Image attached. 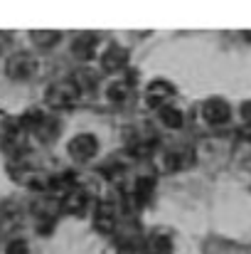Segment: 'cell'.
<instances>
[{"instance_id":"obj_1","label":"cell","mask_w":251,"mask_h":254,"mask_svg":"<svg viewBox=\"0 0 251 254\" xmlns=\"http://www.w3.org/2000/svg\"><path fill=\"white\" fill-rule=\"evenodd\" d=\"M35 72H37V62H35V57L30 52H15L5 62V74L10 79H15V82H25Z\"/></svg>"},{"instance_id":"obj_2","label":"cell","mask_w":251,"mask_h":254,"mask_svg":"<svg viewBox=\"0 0 251 254\" xmlns=\"http://www.w3.org/2000/svg\"><path fill=\"white\" fill-rule=\"evenodd\" d=\"M79 89L74 82H57V84H52L47 89V94H45V101L50 104V106H59V109H64V106H72L77 99H79Z\"/></svg>"},{"instance_id":"obj_3","label":"cell","mask_w":251,"mask_h":254,"mask_svg":"<svg viewBox=\"0 0 251 254\" xmlns=\"http://www.w3.org/2000/svg\"><path fill=\"white\" fill-rule=\"evenodd\" d=\"M96 151H99V141L91 133H79L69 141V156L74 161H89L96 156Z\"/></svg>"},{"instance_id":"obj_4","label":"cell","mask_w":251,"mask_h":254,"mask_svg":"<svg viewBox=\"0 0 251 254\" xmlns=\"http://www.w3.org/2000/svg\"><path fill=\"white\" fill-rule=\"evenodd\" d=\"M163 161H165V170L177 173V170H185V168H190V166H192L195 153H192V148H190V146H177V148L167 151Z\"/></svg>"},{"instance_id":"obj_5","label":"cell","mask_w":251,"mask_h":254,"mask_svg":"<svg viewBox=\"0 0 251 254\" xmlns=\"http://www.w3.org/2000/svg\"><path fill=\"white\" fill-rule=\"evenodd\" d=\"M94 227L99 232H103V235L116 230V207H113V202H108V200L99 202L96 215H94Z\"/></svg>"},{"instance_id":"obj_6","label":"cell","mask_w":251,"mask_h":254,"mask_svg":"<svg viewBox=\"0 0 251 254\" xmlns=\"http://www.w3.org/2000/svg\"><path fill=\"white\" fill-rule=\"evenodd\" d=\"M126 62H128V52L123 50V47H108L103 55H101V67L106 69V72H118V69H123L126 67Z\"/></svg>"},{"instance_id":"obj_7","label":"cell","mask_w":251,"mask_h":254,"mask_svg":"<svg viewBox=\"0 0 251 254\" xmlns=\"http://www.w3.org/2000/svg\"><path fill=\"white\" fill-rule=\"evenodd\" d=\"M202 116L209 121V124H227L229 121V106L227 101L222 99H209L202 109Z\"/></svg>"},{"instance_id":"obj_8","label":"cell","mask_w":251,"mask_h":254,"mask_svg":"<svg viewBox=\"0 0 251 254\" xmlns=\"http://www.w3.org/2000/svg\"><path fill=\"white\" fill-rule=\"evenodd\" d=\"M172 94H175V86L170 84V82L155 79V82H151V86H148V104L151 106H158V104L167 101Z\"/></svg>"},{"instance_id":"obj_9","label":"cell","mask_w":251,"mask_h":254,"mask_svg":"<svg viewBox=\"0 0 251 254\" xmlns=\"http://www.w3.org/2000/svg\"><path fill=\"white\" fill-rule=\"evenodd\" d=\"M86 205H89V195L84 190H69L64 195V202H62L64 212H69V215H82Z\"/></svg>"},{"instance_id":"obj_10","label":"cell","mask_w":251,"mask_h":254,"mask_svg":"<svg viewBox=\"0 0 251 254\" xmlns=\"http://www.w3.org/2000/svg\"><path fill=\"white\" fill-rule=\"evenodd\" d=\"M72 52H74L79 60H91L94 52H96V35H94V32L79 35V37L74 40V45H72Z\"/></svg>"},{"instance_id":"obj_11","label":"cell","mask_w":251,"mask_h":254,"mask_svg":"<svg viewBox=\"0 0 251 254\" xmlns=\"http://www.w3.org/2000/svg\"><path fill=\"white\" fill-rule=\"evenodd\" d=\"M30 37L35 40L37 47H52L62 40V32H57V30H32Z\"/></svg>"},{"instance_id":"obj_12","label":"cell","mask_w":251,"mask_h":254,"mask_svg":"<svg viewBox=\"0 0 251 254\" xmlns=\"http://www.w3.org/2000/svg\"><path fill=\"white\" fill-rule=\"evenodd\" d=\"M79 91H94L96 89V82H99V77H96V72H91V69H79L77 74H74V79H72Z\"/></svg>"},{"instance_id":"obj_13","label":"cell","mask_w":251,"mask_h":254,"mask_svg":"<svg viewBox=\"0 0 251 254\" xmlns=\"http://www.w3.org/2000/svg\"><path fill=\"white\" fill-rule=\"evenodd\" d=\"M160 121L167 128H180L182 126V114L175 106H160Z\"/></svg>"},{"instance_id":"obj_14","label":"cell","mask_w":251,"mask_h":254,"mask_svg":"<svg viewBox=\"0 0 251 254\" xmlns=\"http://www.w3.org/2000/svg\"><path fill=\"white\" fill-rule=\"evenodd\" d=\"M148 254H172V242L165 235H155L148 240Z\"/></svg>"},{"instance_id":"obj_15","label":"cell","mask_w":251,"mask_h":254,"mask_svg":"<svg viewBox=\"0 0 251 254\" xmlns=\"http://www.w3.org/2000/svg\"><path fill=\"white\" fill-rule=\"evenodd\" d=\"M153 190H155V183L151 178H141L136 183V202H146L153 195Z\"/></svg>"},{"instance_id":"obj_16","label":"cell","mask_w":251,"mask_h":254,"mask_svg":"<svg viewBox=\"0 0 251 254\" xmlns=\"http://www.w3.org/2000/svg\"><path fill=\"white\" fill-rule=\"evenodd\" d=\"M126 94H128V84L126 82H116V84H111V89H108V99L113 104H123L126 101Z\"/></svg>"},{"instance_id":"obj_17","label":"cell","mask_w":251,"mask_h":254,"mask_svg":"<svg viewBox=\"0 0 251 254\" xmlns=\"http://www.w3.org/2000/svg\"><path fill=\"white\" fill-rule=\"evenodd\" d=\"M5 254H30V247H27V242H22V240H12V242L5 247Z\"/></svg>"},{"instance_id":"obj_18","label":"cell","mask_w":251,"mask_h":254,"mask_svg":"<svg viewBox=\"0 0 251 254\" xmlns=\"http://www.w3.org/2000/svg\"><path fill=\"white\" fill-rule=\"evenodd\" d=\"M242 119H244L247 124H251V101H247V104L242 106Z\"/></svg>"},{"instance_id":"obj_19","label":"cell","mask_w":251,"mask_h":254,"mask_svg":"<svg viewBox=\"0 0 251 254\" xmlns=\"http://www.w3.org/2000/svg\"><path fill=\"white\" fill-rule=\"evenodd\" d=\"M2 47H5V35H0V52H2Z\"/></svg>"}]
</instances>
